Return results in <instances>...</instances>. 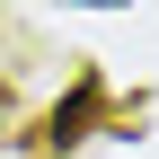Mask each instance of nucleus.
I'll list each match as a JSON object with an SVG mask.
<instances>
[{
  "label": "nucleus",
  "mask_w": 159,
  "mask_h": 159,
  "mask_svg": "<svg viewBox=\"0 0 159 159\" xmlns=\"http://www.w3.org/2000/svg\"><path fill=\"white\" fill-rule=\"evenodd\" d=\"M89 115H97V80H80V89H71V106L53 115V142H80V124H89Z\"/></svg>",
  "instance_id": "1"
}]
</instances>
